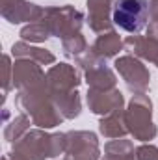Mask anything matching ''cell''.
Here are the masks:
<instances>
[{
  "mask_svg": "<svg viewBox=\"0 0 158 160\" xmlns=\"http://www.w3.org/2000/svg\"><path fill=\"white\" fill-rule=\"evenodd\" d=\"M149 21V6L145 0H117L114 8V22L125 32H140Z\"/></svg>",
  "mask_w": 158,
  "mask_h": 160,
  "instance_id": "1",
  "label": "cell"
}]
</instances>
